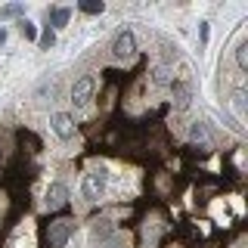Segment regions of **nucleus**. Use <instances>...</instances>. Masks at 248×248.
Here are the masks:
<instances>
[{"mask_svg":"<svg viewBox=\"0 0 248 248\" xmlns=\"http://www.w3.org/2000/svg\"><path fill=\"white\" fill-rule=\"evenodd\" d=\"M19 143H22V146H31L28 152H37V149H41V140L31 134V130H19Z\"/></svg>","mask_w":248,"mask_h":248,"instance_id":"obj_7","label":"nucleus"},{"mask_svg":"<svg viewBox=\"0 0 248 248\" xmlns=\"http://www.w3.org/2000/svg\"><path fill=\"white\" fill-rule=\"evenodd\" d=\"M106 6H103V0H84L81 3V13H87V16H96V13H103Z\"/></svg>","mask_w":248,"mask_h":248,"instance_id":"obj_8","label":"nucleus"},{"mask_svg":"<svg viewBox=\"0 0 248 248\" xmlns=\"http://www.w3.org/2000/svg\"><path fill=\"white\" fill-rule=\"evenodd\" d=\"M134 50H137L134 31H121V34L115 37V44H112V56L115 59H127V56H134Z\"/></svg>","mask_w":248,"mask_h":248,"instance_id":"obj_2","label":"nucleus"},{"mask_svg":"<svg viewBox=\"0 0 248 248\" xmlns=\"http://www.w3.org/2000/svg\"><path fill=\"white\" fill-rule=\"evenodd\" d=\"M75 232V220L72 217H56V220L46 223V242H50V248H65L68 236Z\"/></svg>","mask_w":248,"mask_h":248,"instance_id":"obj_1","label":"nucleus"},{"mask_svg":"<svg viewBox=\"0 0 248 248\" xmlns=\"http://www.w3.org/2000/svg\"><path fill=\"white\" fill-rule=\"evenodd\" d=\"M65 196H68L65 186H62V183H53L50 189H46V205H50V208H65V202H68Z\"/></svg>","mask_w":248,"mask_h":248,"instance_id":"obj_6","label":"nucleus"},{"mask_svg":"<svg viewBox=\"0 0 248 248\" xmlns=\"http://www.w3.org/2000/svg\"><path fill=\"white\" fill-rule=\"evenodd\" d=\"M177 106L180 108L189 106V87H186V84H177Z\"/></svg>","mask_w":248,"mask_h":248,"instance_id":"obj_10","label":"nucleus"},{"mask_svg":"<svg viewBox=\"0 0 248 248\" xmlns=\"http://www.w3.org/2000/svg\"><path fill=\"white\" fill-rule=\"evenodd\" d=\"M236 59H239V68H245V65H248V44H239Z\"/></svg>","mask_w":248,"mask_h":248,"instance_id":"obj_12","label":"nucleus"},{"mask_svg":"<svg viewBox=\"0 0 248 248\" xmlns=\"http://www.w3.org/2000/svg\"><path fill=\"white\" fill-rule=\"evenodd\" d=\"M103 189H106L103 170H93V174L84 177V199H87V202H96L99 196H103Z\"/></svg>","mask_w":248,"mask_h":248,"instance_id":"obj_3","label":"nucleus"},{"mask_svg":"<svg viewBox=\"0 0 248 248\" xmlns=\"http://www.w3.org/2000/svg\"><path fill=\"white\" fill-rule=\"evenodd\" d=\"M3 41H6V31H3V28H0V44H3Z\"/></svg>","mask_w":248,"mask_h":248,"instance_id":"obj_17","label":"nucleus"},{"mask_svg":"<svg viewBox=\"0 0 248 248\" xmlns=\"http://www.w3.org/2000/svg\"><path fill=\"white\" fill-rule=\"evenodd\" d=\"M0 161H3V149H0Z\"/></svg>","mask_w":248,"mask_h":248,"instance_id":"obj_18","label":"nucleus"},{"mask_svg":"<svg viewBox=\"0 0 248 248\" xmlns=\"http://www.w3.org/2000/svg\"><path fill=\"white\" fill-rule=\"evenodd\" d=\"M19 13H22L19 3H10V6H3V10H0V16H19Z\"/></svg>","mask_w":248,"mask_h":248,"instance_id":"obj_14","label":"nucleus"},{"mask_svg":"<svg viewBox=\"0 0 248 248\" xmlns=\"http://www.w3.org/2000/svg\"><path fill=\"white\" fill-rule=\"evenodd\" d=\"M189 140H192V143H202V140H208L205 127H202V124H192V127H189Z\"/></svg>","mask_w":248,"mask_h":248,"instance_id":"obj_11","label":"nucleus"},{"mask_svg":"<svg viewBox=\"0 0 248 248\" xmlns=\"http://www.w3.org/2000/svg\"><path fill=\"white\" fill-rule=\"evenodd\" d=\"M155 84H168V72H165V68H158V72H155Z\"/></svg>","mask_w":248,"mask_h":248,"instance_id":"obj_15","label":"nucleus"},{"mask_svg":"<svg viewBox=\"0 0 248 248\" xmlns=\"http://www.w3.org/2000/svg\"><path fill=\"white\" fill-rule=\"evenodd\" d=\"M50 44H53V31L46 28V31H44V37H41V46H50Z\"/></svg>","mask_w":248,"mask_h":248,"instance_id":"obj_16","label":"nucleus"},{"mask_svg":"<svg viewBox=\"0 0 248 248\" xmlns=\"http://www.w3.org/2000/svg\"><path fill=\"white\" fill-rule=\"evenodd\" d=\"M22 34H25L28 41H34V37H37V31H34V25H31V22H22Z\"/></svg>","mask_w":248,"mask_h":248,"instance_id":"obj_13","label":"nucleus"},{"mask_svg":"<svg viewBox=\"0 0 248 248\" xmlns=\"http://www.w3.org/2000/svg\"><path fill=\"white\" fill-rule=\"evenodd\" d=\"M90 93H93V78H90V75L78 78L75 87H72V103H75V106H87V103H90Z\"/></svg>","mask_w":248,"mask_h":248,"instance_id":"obj_4","label":"nucleus"},{"mask_svg":"<svg viewBox=\"0 0 248 248\" xmlns=\"http://www.w3.org/2000/svg\"><path fill=\"white\" fill-rule=\"evenodd\" d=\"M50 124H53V130H56V137H62V140H68L75 134V118L72 115H65V112H56L50 118Z\"/></svg>","mask_w":248,"mask_h":248,"instance_id":"obj_5","label":"nucleus"},{"mask_svg":"<svg viewBox=\"0 0 248 248\" xmlns=\"http://www.w3.org/2000/svg\"><path fill=\"white\" fill-rule=\"evenodd\" d=\"M68 16H72V10H65V6H59V10H53V25L62 28L68 22Z\"/></svg>","mask_w":248,"mask_h":248,"instance_id":"obj_9","label":"nucleus"}]
</instances>
